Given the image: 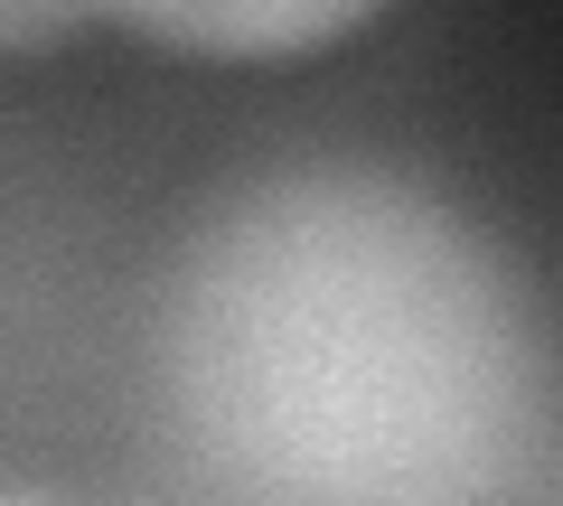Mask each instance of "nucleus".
Segmentation results:
<instances>
[{
  "label": "nucleus",
  "instance_id": "obj_2",
  "mask_svg": "<svg viewBox=\"0 0 563 506\" xmlns=\"http://www.w3.org/2000/svg\"><path fill=\"white\" fill-rule=\"evenodd\" d=\"M85 29L161 47L188 66H310L366 38L395 0H76Z\"/></svg>",
  "mask_w": 563,
  "mask_h": 506
},
{
  "label": "nucleus",
  "instance_id": "obj_3",
  "mask_svg": "<svg viewBox=\"0 0 563 506\" xmlns=\"http://www.w3.org/2000/svg\"><path fill=\"white\" fill-rule=\"evenodd\" d=\"M0 506H85V497H66V487H29V479H0Z\"/></svg>",
  "mask_w": 563,
  "mask_h": 506
},
{
  "label": "nucleus",
  "instance_id": "obj_1",
  "mask_svg": "<svg viewBox=\"0 0 563 506\" xmlns=\"http://www.w3.org/2000/svg\"><path fill=\"white\" fill-rule=\"evenodd\" d=\"M151 375L217 506H554L544 282L404 160H263L198 198Z\"/></svg>",
  "mask_w": 563,
  "mask_h": 506
}]
</instances>
